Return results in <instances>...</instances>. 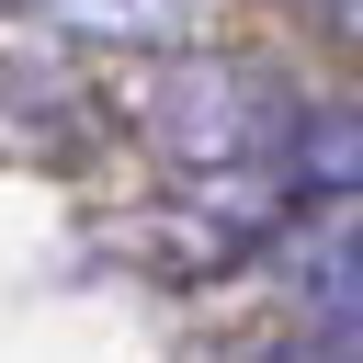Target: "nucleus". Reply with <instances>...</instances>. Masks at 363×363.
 <instances>
[{
	"instance_id": "nucleus-3",
	"label": "nucleus",
	"mask_w": 363,
	"mask_h": 363,
	"mask_svg": "<svg viewBox=\"0 0 363 363\" xmlns=\"http://www.w3.org/2000/svg\"><path fill=\"white\" fill-rule=\"evenodd\" d=\"M34 23L57 11V34H113V45H182L204 0H23Z\"/></svg>"
},
{
	"instance_id": "nucleus-1",
	"label": "nucleus",
	"mask_w": 363,
	"mask_h": 363,
	"mask_svg": "<svg viewBox=\"0 0 363 363\" xmlns=\"http://www.w3.org/2000/svg\"><path fill=\"white\" fill-rule=\"evenodd\" d=\"M147 125H159V147H182V159H261V147L295 136V102H284L261 68L182 45V57L147 79Z\"/></svg>"
},
{
	"instance_id": "nucleus-2",
	"label": "nucleus",
	"mask_w": 363,
	"mask_h": 363,
	"mask_svg": "<svg viewBox=\"0 0 363 363\" xmlns=\"http://www.w3.org/2000/svg\"><path fill=\"white\" fill-rule=\"evenodd\" d=\"M284 170H295L306 193H329V204H363V102H318V113H295Z\"/></svg>"
}]
</instances>
